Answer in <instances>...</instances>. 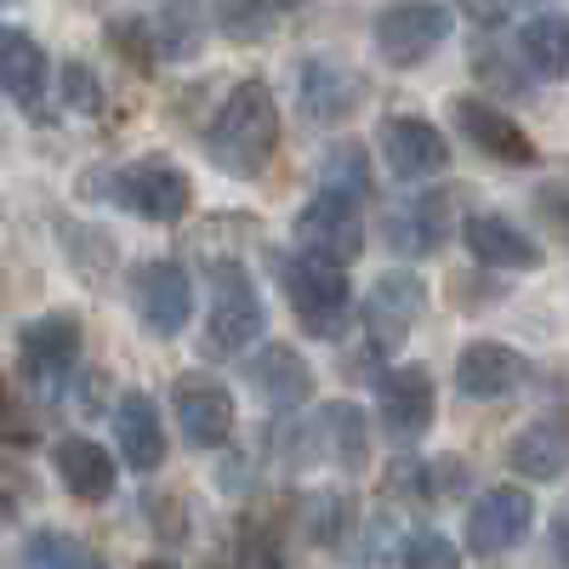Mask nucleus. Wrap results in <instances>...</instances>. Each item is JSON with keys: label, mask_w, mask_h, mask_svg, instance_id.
I'll list each match as a JSON object with an SVG mask.
<instances>
[{"label": "nucleus", "mask_w": 569, "mask_h": 569, "mask_svg": "<svg viewBox=\"0 0 569 569\" xmlns=\"http://www.w3.org/2000/svg\"><path fill=\"white\" fill-rule=\"evenodd\" d=\"M58 98H63V109H74V114H98V109H103V86H98V74H91V63H80V58L63 63Z\"/></svg>", "instance_id": "nucleus-32"}, {"label": "nucleus", "mask_w": 569, "mask_h": 569, "mask_svg": "<svg viewBox=\"0 0 569 569\" xmlns=\"http://www.w3.org/2000/svg\"><path fill=\"white\" fill-rule=\"evenodd\" d=\"M518 382H525V359H518L507 342L496 337H479L456 353V393L472 399V405H490V399H507Z\"/></svg>", "instance_id": "nucleus-18"}, {"label": "nucleus", "mask_w": 569, "mask_h": 569, "mask_svg": "<svg viewBox=\"0 0 569 569\" xmlns=\"http://www.w3.org/2000/svg\"><path fill=\"white\" fill-rule=\"evenodd\" d=\"M536 211L547 217V228L558 233V240L569 246V188H558V182H547V188H536Z\"/></svg>", "instance_id": "nucleus-37"}, {"label": "nucleus", "mask_w": 569, "mask_h": 569, "mask_svg": "<svg viewBox=\"0 0 569 569\" xmlns=\"http://www.w3.org/2000/svg\"><path fill=\"white\" fill-rule=\"evenodd\" d=\"M297 246L330 268H348L365 257V217L359 200L342 188H319V194L297 211Z\"/></svg>", "instance_id": "nucleus-6"}, {"label": "nucleus", "mask_w": 569, "mask_h": 569, "mask_svg": "<svg viewBox=\"0 0 569 569\" xmlns=\"http://www.w3.org/2000/svg\"><path fill=\"white\" fill-rule=\"evenodd\" d=\"M109 200H120L131 217L142 222H182L188 206H194V188H188V171L166 154H142L126 171L109 177Z\"/></svg>", "instance_id": "nucleus-4"}, {"label": "nucleus", "mask_w": 569, "mask_h": 569, "mask_svg": "<svg viewBox=\"0 0 569 569\" xmlns=\"http://www.w3.org/2000/svg\"><path fill=\"white\" fill-rule=\"evenodd\" d=\"M552 547H558V558L569 563V501L552 512Z\"/></svg>", "instance_id": "nucleus-40"}, {"label": "nucleus", "mask_w": 569, "mask_h": 569, "mask_svg": "<svg viewBox=\"0 0 569 569\" xmlns=\"http://www.w3.org/2000/svg\"><path fill=\"white\" fill-rule=\"evenodd\" d=\"M18 365L40 399H58L80 365V319L74 313H40L18 330Z\"/></svg>", "instance_id": "nucleus-5"}, {"label": "nucleus", "mask_w": 569, "mask_h": 569, "mask_svg": "<svg viewBox=\"0 0 569 569\" xmlns=\"http://www.w3.org/2000/svg\"><path fill=\"white\" fill-rule=\"evenodd\" d=\"M365 536H370V541H365V569H405V558H410V530H399V518L376 512Z\"/></svg>", "instance_id": "nucleus-31"}, {"label": "nucleus", "mask_w": 569, "mask_h": 569, "mask_svg": "<svg viewBox=\"0 0 569 569\" xmlns=\"http://www.w3.org/2000/svg\"><path fill=\"white\" fill-rule=\"evenodd\" d=\"M461 240H467V251H472L479 268H512V273H536L541 268V246L501 211H472L461 222Z\"/></svg>", "instance_id": "nucleus-16"}, {"label": "nucleus", "mask_w": 569, "mask_h": 569, "mask_svg": "<svg viewBox=\"0 0 569 569\" xmlns=\"http://www.w3.org/2000/svg\"><path fill=\"white\" fill-rule=\"evenodd\" d=\"M325 188H342V194L365 200L370 194V154L359 142H337V149L325 154Z\"/></svg>", "instance_id": "nucleus-30"}, {"label": "nucleus", "mask_w": 569, "mask_h": 569, "mask_svg": "<svg viewBox=\"0 0 569 569\" xmlns=\"http://www.w3.org/2000/svg\"><path fill=\"white\" fill-rule=\"evenodd\" d=\"M359 313H365V330H370V348L399 353L410 342V330L421 325V313H427V284L410 268H388L382 279L370 284V297H365Z\"/></svg>", "instance_id": "nucleus-9"}, {"label": "nucleus", "mask_w": 569, "mask_h": 569, "mask_svg": "<svg viewBox=\"0 0 569 569\" xmlns=\"http://www.w3.org/2000/svg\"><path fill=\"white\" fill-rule=\"evenodd\" d=\"M302 530L313 547H342L353 530V496L348 490H313L302 501Z\"/></svg>", "instance_id": "nucleus-26"}, {"label": "nucleus", "mask_w": 569, "mask_h": 569, "mask_svg": "<svg viewBox=\"0 0 569 569\" xmlns=\"http://www.w3.org/2000/svg\"><path fill=\"white\" fill-rule=\"evenodd\" d=\"M518 58L536 80H563L569 74V18L563 12H536L518 29Z\"/></svg>", "instance_id": "nucleus-25"}, {"label": "nucleus", "mask_w": 569, "mask_h": 569, "mask_svg": "<svg viewBox=\"0 0 569 569\" xmlns=\"http://www.w3.org/2000/svg\"><path fill=\"white\" fill-rule=\"evenodd\" d=\"M0 91L29 114V120H52V109H46V91H52V63H46V52L34 46V34L23 29H0Z\"/></svg>", "instance_id": "nucleus-14"}, {"label": "nucleus", "mask_w": 569, "mask_h": 569, "mask_svg": "<svg viewBox=\"0 0 569 569\" xmlns=\"http://www.w3.org/2000/svg\"><path fill=\"white\" fill-rule=\"evenodd\" d=\"M273 279H279V291L284 302H291L297 325L308 330V337L319 342H337L342 330L353 325V284H348V268H330L319 257H273Z\"/></svg>", "instance_id": "nucleus-2"}, {"label": "nucleus", "mask_w": 569, "mask_h": 569, "mask_svg": "<svg viewBox=\"0 0 569 569\" xmlns=\"http://www.w3.org/2000/svg\"><path fill=\"white\" fill-rule=\"evenodd\" d=\"M114 439H120V456L131 472H154L166 461V427H160V410L149 393H120L114 405Z\"/></svg>", "instance_id": "nucleus-24"}, {"label": "nucleus", "mask_w": 569, "mask_h": 569, "mask_svg": "<svg viewBox=\"0 0 569 569\" xmlns=\"http://www.w3.org/2000/svg\"><path fill=\"white\" fill-rule=\"evenodd\" d=\"M279 149V103L262 80H240L206 131V154L222 177H257Z\"/></svg>", "instance_id": "nucleus-1"}, {"label": "nucleus", "mask_w": 569, "mask_h": 569, "mask_svg": "<svg viewBox=\"0 0 569 569\" xmlns=\"http://www.w3.org/2000/svg\"><path fill=\"white\" fill-rule=\"evenodd\" d=\"M246 376H251L257 399L273 405V410H302L313 399V370H308V359L291 342H268L262 353H251Z\"/></svg>", "instance_id": "nucleus-21"}, {"label": "nucleus", "mask_w": 569, "mask_h": 569, "mask_svg": "<svg viewBox=\"0 0 569 569\" xmlns=\"http://www.w3.org/2000/svg\"><path fill=\"white\" fill-rule=\"evenodd\" d=\"M268 308L262 291L240 262H211V313H206V353L211 359H240L246 348L262 342Z\"/></svg>", "instance_id": "nucleus-3"}, {"label": "nucleus", "mask_w": 569, "mask_h": 569, "mask_svg": "<svg viewBox=\"0 0 569 569\" xmlns=\"http://www.w3.org/2000/svg\"><path fill=\"white\" fill-rule=\"evenodd\" d=\"M52 467H58L63 490L80 496V501H103V496H114V456H109L98 439H86V433H63V439H52Z\"/></svg>", "instance_id": "nucleus-23"}, {"label": "nucleus", "mask_w": 569, "mask_h": 569, "mask_svg": "<svg viewBox=\"0 0 569 569\" xmlns=\"http://www.w3.org/2000/svg\"><path fill=\"white\" fill-rule=\"evenodd\" d=\"M23 569H103V558L63 530H34L23 541Z\"/></svg>", "instance_id": "nucleus-27"}, {"label": "nucleus", "mask_w": 569, "mask_h": 569, "mask_svg": "<svg viewBox=\"0 0 569 569\" xmlns=\"http://www.w3.org/2000/svg\"><path fill=\"white\" fill-rule=\"evenodd\" d=\"M388 485H393L399 501H427V496H433V472H427L421 461H399V467L388 472Z\"/></svg>", "instance_id": "nucleus-36"}, {"label": "nucleus", "mask_w": 569, "mask_h": 569, "mask_svg": "<svg viewBox=\"0 0 569 569\" xmlns=\"http://www.w3.org/2000/svg\"><path fill=\"white\" fill-rule=\"evenodd\" d=\"M137 569H177V563H166V558H149V563H137Z\"/></svg>", "instance_id": "nucleus-41"}, {"label": "nucleus", "mask_w": 569, "mask_h": 569, "mask_svg": "<svg viewBox=\"0 0 569 569\" xmlns=\"http://www.w3.org/2000/svg\"><path fill=\"white\" fill-rule=\"evenodd\" d=\"M450 211H456V194H416V200H399L388 206L382 217V233H388V246L399 257H427V251H439L450 240Z\"/></svg>", "instance_id": "nucleus-19"}, {"label": "nucleus", "mask_w": 569, "mask_h": 569, "mask_svg": "<svg viewBox=\"0 0 569 569\" xmlns=\"http://www.w3.org/2000/svg\"><path fill=\"white\" fill-rule=\"evenodd\" d=\"M405 569H461V552H456V541L439 536V530H410V558H405Z\"/></svg>", "instance_id": "nucleus-34"}, {"label": "nucleus", "mask_w": 569, "mask_h": 569, "mask_svg": "<svg viewBox=\"0 0 569 569\" xmlns=\"http://www.w3.org/2000/svg\"><path fill=\"white\" fill-rule=\"evenodd\" d=\"M171 410H177L182 439L194 445V450H217V445H228V433H233V393L217 382L211 370H188V376H177Z\"/></svg>", "instance_id": "nucleus-11"}, {"label": "nucleus", "mask_w": 569, "mask_h": 569, "mask_svg": "<svg viewBox=\"0 0 569 569\" xmlns=\"http://www.w3.org/2000/svg\"><path fill=\"white\" fill-rule=\"evenodd\" d=\"M297 103L313 126H342L359 103H365V80L337 63V58H308L302 63V80H297Z\"/></svg>", "instance_id": "nucleus-17"}, {"label": "nucleus", "mask_w": 569, "mask_h": 569, "mask_svg": "<svg viewBox=\"0 0 569 569\" xmlns=\"http://www.w3.org/2000/svg\"><path fill=\"white\" fill-rule=\"evenodd\" d=\"M450 120L461 126V137H467L479 154H490V160H501V166H536L530 131L518 126L512 114H501L496 103H485V98H456V103H450Z\"/></svg>", "instance_id": "nucleus-13"}, {"label": "nucleus", "mask_w": 569, "mask_h": 569, "mask_svg": "<svg viewBox=\"0 0 569 569\" xmlns=\"http://www.w3.org/2000/svg\"><path fill=\"white\" fill-rule=\"evenodd\" d=\"M154 40H160V58H194L200 52V12L188 0H171L154 18Z\"/></svg>", "instance_id": "nucleus-29"}, {"label": "nucleus", "mask_w": 569, "mask_h": 569, "mask_svg": "<svg viewBox=\"0 0 569 569\" xmlns=\"http://www.w3.org/2000/svg\"><path fill=\"white\" fill-rule=\"evenodd\" d=\"M507 461L518 479H558V472L569 467V416H536L530 427H518L512 445H507Z\"/></svg>", "instance_id": "nucleus-22"}, {"label": "nucleus", "mask_w": 569, "mask_h": 569, "mask_svg": "<svg viewBox=\"0 0 569 569\" xmlns=\"http://www.w3.org/2000/svg\"><path fill=\"white\" fill-rule=\"evenodd\" d=\"M450 40V7L439 0H399L376 18V52L393 69H416Z\"/></svg>", "instance_id": "nucleus-7"}, {"label": "nucleus", "mask_w": 569, "mask_h": 569, "mask_svg": "<svg viewBox=\"0 0 569 569\" xmlns=\"http://www.w3.org/2000/svg\"><path fill=\"white\" fill-rule=\"evenodd\" d=\"M456 7L479 23V29H501V23H512L518 12H530V7H541V0H456Z\"/></svg>", "instance_id": "nucleus-35"}, {"label": "nucleus", "mask_w": 569, "mask_h": 569, "mask_svg": "<svg viewBox=\"0 0 569 569\" xmlns=\"http://www.w3.org/2000/svg\"><path fill=\"white\" fill-rule=\"evenodd\" d=\"M131 308L142 319V330H154V337H177L194 313V279H188L182 262L171 257H149L131 268Z\"/></svg>", "instance_id": "nucleus-8"}, {"label": "nucleus", "mask_w": 569, "mask_h": 569, "mask_svg": "<svg viewBox=\"0 0 569 569\" xmlns=\"http://www.w3.org/2000/svg\"><path fill=\"white\" fill-rule=\"evenodd\" d=\"M530 525H536V496L518 485H496L467 507V552L501 558L530 536Z\"/></svg>", "instance_id": "nucleus-10"}, {"label": "nucleus", "mask_w": 569, "mask_h": 569, "mask_svg": "<svg viewBox=\"0 0 569 569\" xmlns=\"http://www.w3.org/2000/svg\"><path fill=\"white\" fill-rule=\"evenodd\" d=\"M109 40H114V52H126L137 69H154L160 58V40H154V23H137V18H114L109 23Z\"/></svg>", "instance_id": "nucleus-33"}, {"label": "nucleus", "mask_w": 569, "mask_h": 569, "mask_svg": "<svg viewBox=\"0 0 569 569\" xmlns=\"http://www.w3.org/2000/svg\"><path fill=\"white\" fill-rule=\"evenodd\" d=\"M472 63H479V74H485L490 86H501V91H530V80L518 74V69H507V58H496V52H479Z\"/></svg>", "instance_id": "nucleus-38"}, {"label": "nucleus", "mask_w": 569, "mask_h": 569, "mask_svg": "<svg viewBox=\"0 0 569 569\" xmlns=\"http://www.w3.org/2000/svg\"><path fill=\"white\" fill-rule=\"evenodd\" d=\"M246 569H284V558H279V547L268 536H251L246 541Z\"/></svg>", "instance_id": "nucleus-39"}, {"label": "nucleus", "mask_w": 569, "mask_h": 569, "mask_svg": "<svg viewBox=\"0 0 569 569\" xmlns=\"http://www.w3.org/2000/svg\"><path fill=\"white\" fill-rule=\"evenodd\" d=\"M273 7H279V12H284V7H302V0H273Z\"/></svg>", "instance_id": "nucleus-42"}, {"label": "nucleus", "mask_w": 569, "mask_h": 569, "mask_svg": "<svg viewBox=\"0 0 569 569\" xmlns=\"http://www.w3.org/2000/svg\"><path fill=\"white\" fill-rule=\"evenodd\" d=\"M382 160H388L393 177L427 182V177L450 171V142H445L439 126H427L421 114H393L382 126Z\"/></svg>", "instance_id": "nucleus-15"}, {"label": "nucleus", "mask_w": 569, "mask_h": 569, "mask_svg": "<svg viewBox=\"0 0 569 569\" xmlns=\"http://www.w3.org/2000/svg\"><path fill=\"white\" fill-rule=\"evenodd\" d=\"M302 445H313V450H308L313 461H330V467H342V472H359V467L370 461L365 416H359V405H348V399L319 405L313 421L302 427Z\"/></svg>", "instance_id": "nucleus-20"}, {"label": "nucleus", "mask_w": 569, "mask_h": 569, "mask_svg": "<svg viewBox=\"0 0 569 569\" xmlns=\"http://www.w3.org/2000/svg\"><path fill=\"white\" fill-rule=\"evenodd\" d=\"M376 410H382V433L393 445H416L427 439V427H433L439 416V399H433V376H427V365H399L382 376V388H376Z\"/></svg>", "instance_id": "nucleus-12"}, {"label": "nucleus", "mask_w": 569, "mask_h": 569, "mask_svg": "<svg viewBox=\"0 0 569 569\" xmlns=\"http://www.w3.org/2000/svg\"><path fill=\"white\" fill-rule=\"evenodd\" d=\"M273 18H279L273 0H217V29L228 40H240V46L268 40L273 34Z\"/></svg>", "instance_id": "nucleus-28"}]
</instances>
